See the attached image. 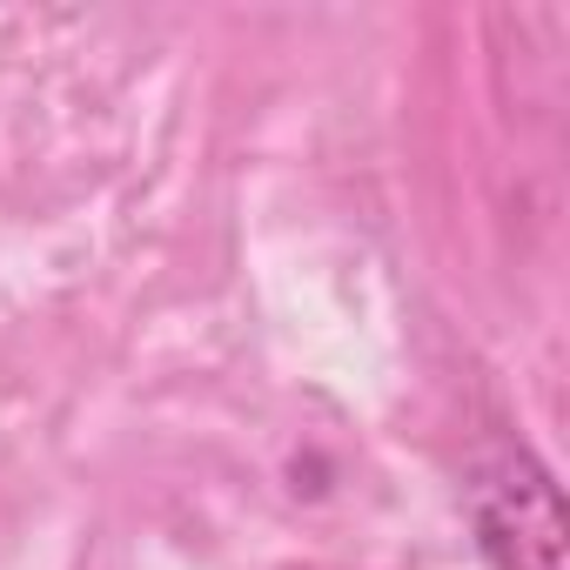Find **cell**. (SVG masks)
Returning <instances> with one entry per match:
<instances>
[{"mask_svg": "<svg viewBox=\"0 0 570 570\" xmlns=\"http://www.w3.org/2000/svg\"><path fill=\"white\" fill-rule=\"evenodd\" d=\"M476 537L497 570H563V503L550 470L510 456L476 483Z\"/></svg>", "mask_w": 570, "mask_h": 570, "instance_id": "cell-1", "label": "cell"}]
</instances>
